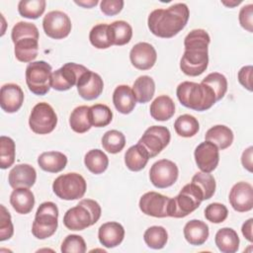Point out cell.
Masks as SVG:
<instances>
[{
    "instance_id": "52",
    "label": "cell",
    "mask_w": 253,
    "mask_h": 253,
    "mask_svg": "<svg viewBox=\"0 0 253 253\" xmlns=\"http://www.w3.org/2000/svg\"><path fill=\"white\" fill-rule=\"evenodd\" d=\"M77 5L82 6L84 8H92L98 4L97 0H90V1H74Z\"/></svg>"
},
{
    "instance_id": "4",
    "label": "cell",
    "mask_w": 253,
    "mask_h": 253,
    "mask_svg": "<svg viewBox=\"0 0 253 253\" xmlns=\"http://www.w3.org/2000/svg\"><path fill=\"white\" fill-rule=\"evenodd\" d=\"M176 95L184 107L198 112L209 110L216 102L211 88L203 83L184 81L178 85Z\"/></svg>"
},
{
    "instance_id": "45",
    "label": "cell",
    "mask_w": 253,
    "mask_h": 253,
    "mask_svg": "<svg viewBox=\"0 0 253 253\" xmlns=\"http://www.w3.org/2000/svg\"><path fill=\"white\" fill-rule=\"evenodd\" d=\"M227 215V208L219 203H211L205 209V217L212 223L223 222Z\"/></svg>"
},
{
    "instance_id": "8",
    "label": "cell",
    "mask_w": 253,
    "mask_h": 253,
    "mask_svg": "<svg viewBox=\"0 0 253 253\" xmlns=\"http://www.w3.org/2000/svg\"><path fill=\"white\" fill-rule=\"evenodd\" d=\"M51 66L43 61H33L26 68V83L35 95L42 96L48 93L51 80Z\"/></svg>"
},
{
    "instance_id": "2",
    "label": "cell",
    "mask_w": 253,
    "mask_h": 253,
    "mask_svg": "<svg viewBox=\"0 0 253 253\" xmlns=\"http://www.w3.org/2000/svg\"><path fill=\"white\" fill-rule=\"evenodd\" d=\"M190 11L185 3H176L166 9L153 10L147 19L150 32L159 38L170 39L187 25Z\"/></svg>"
},
{
    "instance_id": "50",
    "label": "cell",
    "mask_w": 253,
    "mask_h": 253,
    "mask_svg": "<svg viewBox=\"0 0 253 253\" xmlns=\"http://www.w3.org/2000/svg\"><path fill=\"white\" fill-rule=\"evenodd\" d=\"M252 151L253 147L249 146L247 149H245L241 156V163L245 169H247L249 172H252Z\"/></svg>"
},
{
    "instance_id": "41",
    "label": "cell",
    "mask_w": 253,
    "mask_h": 253,
    "mask_svg": "<svg viewBox=\"0 0 253 253\" xmlns=\"http://www.w3.org/2000/svg\"><path fill=\"white\" fill-rule=\"evenodd\" d=\"M15 156L16 148L14 140L9 136H0V168L7 169L11 167L15 162Z\"/></svg>"
},
{
    "instance_id": "12",
    "label": "cell",
    "mask_w": 253,
    "mask_h": 253,
    "mask_svg": "<svg viewBox=\"0 0 253 253\" xmlns=\"http://www.w3.org/2000/svg\"><path fill=\"white\" fill-rule=\"evenodd\" d=\"M88 69L75 62H67L51 74L50 86L56 91H66L77 84L80 76Z\"/></svg>"
},
{
    "instance_id": "43",
    "label": "cell",
    "mask_w": 253,
    "mask_h": 253,
    "mask_svg": "<svg viewBox=\"0 0 253 253\" xmlns=\"http://www.w3.org/2000/svg\"><path fill=\"white\" fill-rule=\"evenodd\" d=\"M192 183L196 184L204 195V200L211 199L215 192V180L212 175L206 172H198L192 178Z\"/></svg>"
},
{
    "instance_id": "17",
    "label": "cell",
    "mask_w": 253,
    "mask_h": 253,
    "mask_svg": "<svg viewBox=\"0 0 253 253\" xmlns=\"http://www.w3.org/2000/svg\"><path fill=\"white\" fill-rule=\"evenodd\" d=\"M228 199L234 211H249L253 208V188L247 182H238L232 186Z\"/></svg>"
},
{
    "instance_id": "23",
    "label": "cell",
    "mask_w": 253,
    "mask_h": 253,
    "mask_svg": "<svg viewBox=\"0 0 253 253\" xmlns=\"http://www.w3.org/2000/svg\"><path fill=\"white\" fill-rule=\"evenodd\" d=\"M113 103L118 112L127 115L135 107L136 100L132 89L127 85H119L113 93Z\"/></svg>"
},
{
    "instance_id": "33",
    "label": "cell",
    "mask_w": 253,
    "mask_h": 253,
    "mask_svg": "<svg viewBox=\"0 0 253 253\" xmlns=\"http://www.w3.org/2000/svg\"><path fill=\"white\" fill-rule=\"evenodd\" d=\"M84 164L91 173L98 175L107 170L109 158L102 150L91 149L85 154Z\"/></svg>"
},
{
    "instance_id": "13",
    "label": "cell",
    "mask_w": 253,
    "mask_h": 253,
    "mask_svg": "<svg viewBox=\"0 0 253 253\" xmlns=\"http://www.w3.org/2000/svg\"><path fill=\"white\" fill-rule=\"evenodd\" d=\"M177 165L168 159H161L152 164L149 170V179L152 185L158 189L172 186L178 179Z\"/></svg>"
},
{
    "instance_id": "35",
    "label": "cell",
    "mask_w": 253,
    "mask_h": 253,
    "mask_svg": "<svg viewBox=\"0 0 253 253\" xmlns=\"http://www.w3.org/2000/svg\"><path fill=\"white\" fill-rule=\"evenodd\" d=\"M110 27L112 42L115 45H124L130 42L132 37L131 26L126 21H115Z\"/></svg>"
},
{
    "instance_id": "37",
    "label": "cell",
    "mask_w": 253,
    "mask_h": 253,
    "mask_svg": "<svg viewBox=\"0 0 253 253\" xmlns=\"http://www.w3.org/2000/svg\"><path fill=\"white\" fill-rule=\"evenodd\" d=\"M143 239L149 248L162 249L167 243L168 233L163 226L153 225L145 230Z\"/></svg>"
},
{
    "instance_id": "39",
    "label": "cell",
    "mask_w": 253,
    "mask_h": 253,
    "mask_svg": "<svg viewBox=\"0 0 253 253\" xmlns=\"http://www.w3.org/2000/svg\"><path fill=\"white\" fill-rule=\"evenodd\" d=\"M126 145V137L123 132L117 129H111L104 133L102 137L103 148L112 154L119 153Z\"/></svg>"
},
{
    "instance_id": "30",
    "label": "cell",
    "mask_w": 253,
    "mask_h": 253,
    "mask_svg": "<svg viewBox=\"0 0 253 253\" xmlns=\"http://www.w3.org/2000/svg\"><path fill=\"white\" fill-rule=\"evenodd\" d=\"M149 160L147 151L138 143L130 146L125 154L126 166L133 172L142 170Z\"/></svg>"
},
{
    "instance_id": "5",
    "label": "cell",
    "mask_w": 253,
    "mask_h": 253,
    "mask_svg": "<svg viewBox=\"0 0 253 253\" xmlns=\"http://www.w3.org/2000/svg\"><path fill=\"white\" fill-rule=\"evenodd\" d=\"M101 212V207L96 201L84 199L64 213L63 224L70 230H83L95 224L99 220Z\"/></svg>"
},
{
    "instance_id": "9",
    "label": "cell",
    "mask_w": 253,
    "mask_h": 253,
    "mask_svg": "<svg viewBox=\"0 0 253 253\" xmlns=\"http://www.w3.org/2000/svg\"><path fill=\"white\" fill-rule=\"evenodd\" d=\"M87 189L85 179L78 173H66L58 176L52 184L53 193L61 200L73 201L81 199Z\"/></svg>"
},
{
    "instance_id": "16",
    "label": "cell",
    "mask_w": 253,
    "mask_h": 253,
    "mask_svg": "<svg viewBox=\"0 0 253 253\" xmlns=\"http://www.w3.org/2000/svg\"><path fill=\"white\" fill-rule=\"evenodd\" d=\"M197 166L202 172H212L219 162V152L215 144L205 140L200 143L194 152Z\"/></svg>"
},
{
    "instance_id": "48",
    "label": "cell",
    "mask_w": 253,
    "mask_h": 253,
    "mask_svg": "<svg viewBox=\"0 0 253 253\" xmlns=\"http://www.w3.org/2000/svg\"><path fill=\"white\" fill-rule=\"evenodd\" d=\"M123 7V0H103L100 3V9L106 16H115L119 14Z\"/></svg>"
},
{
    "instance_id": "20",
    "label": "cell",
    "mask_w": 253,
    "mask_h": 253,
    "mask_svg": "<svg viewBox=\"0 0 253 253\" xmlns=\"http://www.w3.org/2000/svg\"><path fill=\"white\" fill-rule=\"evenodd\" d=\"M24 92L22 88L14 83H7L0 90V106L6 113L17 112L23 105Z\"/></svg>"
},
{
    "instance_id": "32",
    "label": "cell",
    "mask_w": 253,
    "mask_h": 253,
    "mask_svg": "<svg viewBox=\"0 0 253 253\" xmlns=\"http://www.w3.org/2000/svg\"><path fill=\"white\" fill-rule=\"evenodd\" d=\"M89 109L88 106H79L75 108L69 118V125L73 131L77 133H84L88 131L92 125L89 117Z\"/></svg>"
},
{
    "instance_id": "3",
    "label": "cell",
    "mask_w": 253,
    "mask_h": 253,
    "mask_svg": "<svg viewBox=\"0 0 253 253\" xmlns=\"http://www.w3.org/2000/svg\"><path fill=\"white\" fill-rule=\"evenodd\" d=\"M16 58L21 62H33L39 53V30L29 22L17 23L11 33Z\"/></svg>"
},
{
    "instance_id": "26",
    "label": "cell",
    "mask_w": 253,
    "mask_h": 253,
    "mask_svg": "<svg viewBox=\"0 0 253 253\" xmlns=\"http://www.w3.org/2000/svg\"><path fill=\"white\" fill-rule=\"evenodd\" d=\"M38 164L45 172L58 173L65 168L67 157L59 151H46L38 157Z\"/></svg>"
},
{
    "instance_id": "27",
    "label": "cell",
    "mask_w": 253,
    "mask_h": 253,
    "mask_svg": "<svg viewBox=\"0 0 253 253\" xmlns=\"http://www.w3.org/2000/svg\"><path fill=\"white\" fill-rule=\"evenodd\" d=\"M150 116L160 122L168 121L175 114V104L167 95L158 96L150 105Z\"/></svg>"
},
{
    "instance_id": "15",
    "label": "cell",
    "mask_w": 253,
    "mask_h": 253,
    "mask_svg": "<svg viewBox=\"0 0 253 253\" xmlns=\"http://www.w3.org/2000/svg\"><path fill=\"white\" fill-rule=\"evenodd\" d=\"M170 198L157 192H147L139 200V209L146 214L153 217L168 216V205Z\"/></svg>"
},
{
    "instance_id": "31",
    "label": "cell",
    "mask_w": 253,
    "mask_h": 253,
    "mask_svg": "<svg viewBox=\"0 0 253 253\" xmlns=\"http://www.w3.org/2000/svg\"><path fill=\"white\" fill-rule=\"evenodd\" d=\"M132 92L138 103L144 104L149 102L155 92L154 80L148 75L139 76L133 83Z\"/></svg>"
},
{
    "instance_id": "42",
    "label": "cell",
    "mask_w": 253,
    "mask_h": 253,
    "mask_svg": "<svg viewBox=\"0 0 253 253\" xmlns=\"http://www.w3.org/2000/svg\"><path fill=\"white\" fill-rule=\"evenodd\" d=\"M201 83L206 84L211 88L215 95L216 101L221 100L227 91V80L223 74L218 72L208 74Z\"/></svg>"
},
{
    "instance_id": "28",
    "label": "cell",
    "mask_w": 253,
    "mask_h": 253,
    "mask_svg": "<svg viewBox=\"0 0 253 253\" xmlns=\"http://www.w3.org/2000/svg\"><path fill=\"white\" fill-rule=\"evenodd\" d=\"M214 241L218 250L222 253H235L239 248L237 232L229 227H223L217 230Z\"/></svg>"
},
{
    "instance_id": "46",
    "label": "cell",
    "mask_w": 253,
    "mask_h": 253,
    "mask_svg": "<svg viewBox=\"0 0 253 253\" xmlns=\"http://www.w3.org/2000/svg\"><path fill=\"white\" fill-rule=\"evenodd\" d=\"M1 221H0V240L4 241L10 239L14 233V227L11 220L10 212L1 205Z\"/></svg>"
},
{
    "instance_id": "29",
    "label": "cell",
    "mask_w": 253,
    "mask_h": 253,
    "mask_svg": "<svg viewBox=\"0 0 253 253\" xmlns=\"http://www.w3.org/2000/svg\"><path fill=\"white\" fill-rule=\"evenodd\" d=\"M205 139L215 144L218 149L223 150L231 145L233 141V132L226 126L216 125L208 129L205 134Z\"/></svg>"
},
{
    "instance_id": "36",
    "label": "cell",
    "mask_w": 253,
    "mask_h": 253,
    "mask_svg": "<svg viewBox=\"0 0 253 253\" xmlns=\"http://www.w3.org/2000/svg\"><path fill=\"white\" fill-rule=\"evenodd\" d=\"M174 128L178 135L182 137H192L198 133L200 125L194 116L185 114L176 119Z\"/></svg>"
},
{
    "instance_id": "44",
    "label": "cell",
    "mask_w": 253,
    "mask_h": 253,
    "mask_svg": "<svg viewBox=\"0 0 253 253\" xmlns=\"http://www.w3.org/2000/svg\"><path fill=\"white\" fill-rule=\"evenodd\" d=\"M60 250L62 253H84L86 252V243L82 236L69 234L62 241Z\"/></svg>"
},
{
    "instance_id": "40",
    "label": "cell",
    "mask_w": 253,
    "mask_h": 253,
    "mask_svg": "<svg viewBox=\"0 0 253 253\" xmlns=\"http://www.w3.org/2000/svg\"><path fill=\"white\" fill-rule=\"evenodd\" d=\"M44 0H21L18 4L20 15L28 19H38L45 10Z\"/></svg>"
},
{
    "instance_id": "51",
    "label": "cell",
    "mask_w": 253,
    "mask_h": 253,
    "mask_svg": "<svg viewBox=\"0 0 253 253\" xmlns=\"http://www.w3.org/2000/svg\"><path fill=\"white\" fill-rule=\"evenodd\" d=\"M252 223H253V219H252V218H249L248 220H246V221L242 224V228H241V231H242L243 236H244L249 242H252V240H253V237H252Z\"/></svg>"
},
{
    "instance_id": "10",
    "label": "cell",
    "mask_w": 253,
    "mask_h": 253,
    "mask_svg": "<svg viewBox=\"0 0 253 253\" xmlns=\"http://www.w3.org/2000/svg\"><path fill=\"white\" fill-rule=\"evenodd\" d=\"M57 125V116L53 108L44 102L38 103L32 109L29 126L38 134H47L51 132Z\"/></svg>"
},
{
    "instance_id": "47",
    "label": "cell",
    "mask_w": 253,
    "mask_h": 253,
    "mask_svg": "<svg viewBox=\"0 0 253 253\" xmlns=\"http://www.w3.org/2000/svg\"><path fill=\"white\" fill-rule=\"evenodd\" d=\"M239 23L243 29L249 33L253 32V5L248 4L243 6L239 12Z\"/></svg>"
},
{
    "instance_id": "49",
    "label": "cell",
    "mask_w": 253,
    "mask_h": 253,
    "mask_svg": "<svg viewBox=\"0 0 253 253\" xmlns=\"http://www.w3.org/2000/svg\"><path fill=\"white\" fill-rule=\"evenodd\" d=\"M252 71L253 67L251 65L243 66L238 71V81L248 91H252Z\"/></svg>"
},
{
    "instance_id": "7",
    "label": "cell",
    "mask_w": 253,
    "mask_h": 253,
    "mask_svg": "<svg viewBox=\"0 0 253 253\" xmlns=\"http://www.w3.org/2000/svg\"><path fill=\"white\" fill-rule=\"evenodd\" d=\"M58 225V209L52 202H44L37 210L32 225V233L38 239L50 237Z\"/></svg>"
},
{
    "instance_id": "18",
    "label": "cell",
    "mask_w": 253,
    "mask_h": 253,
    "mask_svg": "<svg viewBox=\"0 0 253 253\" xmlns=\"http://www.w3.org/2000/svg\"><path fill=\"white\" fill-rule=\"evenodd\" d=\"M78 94L87 101L97 99L103 92L104 82L102 77L91 70L83 73L76 84Z\"/></svg>"
},
{
    "instance_id": "14",
    "label": "cell",
    "mask_w": 253,
    "mask_h": 253,
    "mask_svg": "<svg viewBox=\"0 0 253 253\" xmlns=\"http://www.w3.org/2000/svg\"><path fill=\"white\" fill-rule=\"evenodd\" d=\"M42 28L47 37L61 40L66 38L71 32V21L61 11H50L43 17Z\"/></svg>"
},
{
    "instance_id": "21",
    "label": "cell",
    "mask_w": 253,
    "mask_h": 253,
    "mask_svg": "<svg viewBox=\"0 0 253 253\" xmlns=\"http://www.w3.org/2000/svg\"><path fill=\"white\" fill-rule=\"evenodd\" d=\"M37 180L36 169L30 164L22 163L14 166L9 172L8 182L13 189L31 188Z\"/></svg>"
},
{
    "instance_id": "1",
    "label": "cell",
    "mask_w": 253,
    "mask_h": 253,
    "mask_svg": "<svg viewBox=\"0 0 253 253\" xmlns=\"http://www.w3.org/2000/svg\"><path fill=\"white\" fill-rule=\"evenodd\" d=\"M210 35L203 29L191 31L184 40L185 51L180 61V68L188 76H199L209 64Z\"/></svg>"
},
{
    "instance_id": "38",
    "label": "cell",
    "mask_w": 253,
    "mask_h": 253,
    "mask_svg": "<svg viewBox=\"0 0 253 253\" xmlns=\"http://www.w3.org/2000/svg\"><path fill=\"white\" fill-rule=\"evenodd\" d=\"M89 117L91 125L95 127H104L113 120L111 109L104 104H95L89 109Z\"/></svg>"
},
{
    "instance_id": "22",
    "label": "cell",
    "mask_w": 253,
    "mask_h": 253,
    "mask_svg": "<svg viewBox=\"0 0 253 253\" xmlns=\"http://www.w3.org/2000/svg\"><path fill=\"white\" fill-rule=\"evenodd\" d=\"M125 237L124 226L116 221L103 223L98 230V238L100 243L107 248L117 247L122 243Z\"/></svg>"
},
{
    "instance_id": "6",
    "label": "cell",
    "mask_w": 253,
    "mask_h": 253,
    "mask_svg": "<svg viewBox=\"0 0 253 253\" xmlns=\"http://www.w3.org/2000/svg\"><path fill=\"white\" fill-rule=\"evenodd\" d=\"M204 201V195L200 188L189 183L185 185L180 193L173 199H170L168 205V216L181 218L185 217L197 210Z\"/></svg>"
},
{
    "instance_id": "11",
    "label": "cell",
    "mask_w": 253,
    "mask_h": 253,
    "mask_svg": "<svg viewBox=\"0 0 253 253\" xmlns=\"http://www.w3.org/2000/svg\"><path fill=\"white\" fill-rule=\"evenodd\" d=\"M170 138L171 134L166 126H152L144 131L137 143L147 151L149 158H153L169 144Z\"/></svg>"
},
{
    "instance_id": "25",
    "label": "cell",
    "mask_w": 253,
    "mask_h": 253,
    "mask_svg": "<svg viewBox=\"0 0 253 253\" xmlns=\"http://www.w3.org/2000/svg\"><path fill=\"white\" fill-rule=\"evenodd\" d=\"M184 237L191 245H202L209 237V226L199 219L189 220L184 226Z\"/></svg>"
},
{
    "instance_id": "19",
    "label": "cell",
    "mask_w": 253,
    "mask_h": 253,
    "mask_svg": "<svg viewBox=\"0 0 253 253\" xmlns=\"http://www.w3.org/2000/svg\"><path fill=\"white\" fill-rule=\"evenodd\" d=\"M131 64L139 70H148L152 68L157 59V53L153 45L148 42H137L132 46L129 52Z\"/></svg>"
},
{
    "instance_id": "34",
    "label": "cell",
    "mask_w": 253,
    "mask_h": 253,
    "mask_svg": "<svg viewBox=\"0 0 253 253\" xmlns=\"http://www.w3.org/2000/svg\"><path fill=\"white\" fill-rule=\"evenodd\" d=\"M89 40L91 44L99 49H105L113 45L109 25L98 24L94 26L90 31Z\"/></svg>"
},
{
    "instance_id": "24",
    "label": "cell",
    "mask_w": 253,
    "mask_h": 253,
    "mask_svg": "<svg viewBox=\"0 0 253 253\" xmlns=\"http://www.w3.org/2000/svg\"><path fill=\"white\" fill-rule=\"evenodd\" d=\"M10 204L18 213L27 214L35 206V196L29 188L14 189L10 196Z\"/></svg>"
}]
</instances>
